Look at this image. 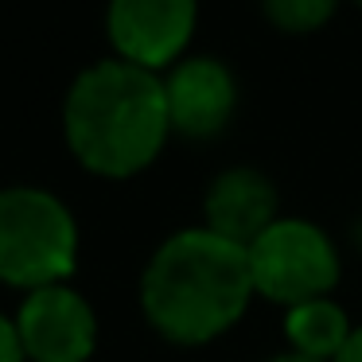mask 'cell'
<instances>
[{
    "label": "cell",
    "mask_w": 362,
    "mask_h": 362,
    "mask_svg": "<svg viewBox=\"0 0 362 362\" xmlns=\"http://www.w3.org/2000/svg\"><path fill=\"white\" fill-rule=\"evenodd\" d=\"M253 296L250 250L214 230H180L148 257L141 308L148 323L180 346L218 339L242 320Z\"/></svg>",
    "instance_id": "obj_1"
},
{
    "label": "cell",
    "mask_w": 362,
    "mask_h": 362,
    "mask_svg": "<svg viewBox=\"0 0 362 362\" xmlns=\"http://www.w3.org/2000/svg\"><path fill=\"white\" fill-rule=\"evenodd\" d=\"M168 121L164 82L125 59L94 63L71 82L63 102V136L86 172L129 180L160 156Z\"/></svg>",
    "instance_id": "obj_2"
},
{
    "label": "cell",
    "mask_w": 362,
    "mask_h": 362,
    "mask_svg": "<svg viewBox=\"0 0 362 362\" xmlns=\"http://www.w3.org/2000/svg\"><path fill=\"white\" fill-rule=\"evenodd\" d=\"M78 265V222L43 187H0V281L12 288L66 284Z\"/></svg>",
    "instance_id": "obj_3"
},
{
    "label": "cell",
    "mask_w": 362,
    "mask_h": 362,
    "mask_svg": "<svg viewBox=\"0 0 362 362\" xmlns=\"http://www.w3.org/2000/svg\"><path fill=\"white\" fill-rule=\"evenodd\" d=\"M253 292L284 308L320 300L339 281V253L320 226L304 218H276L250 245Z\"/></svg>",
    "instance_id": "obj_4"
},
{
    "label": "cell",
    "mask_w": 362,
    "mask_h": 362,
    "mask_svg": "<svg viewBox=\"0 0 362 362\" xmlns=\"http://www.w3.org/2000/svg\"><path fill=\"white\" fill-rule=\"evenodd\" d=\"M28 362H86L98 346V315L82 292L66 284L28 292L16 312Z\"/></svg>",
    "instance_id": "obj_5"
},
{
    "label": "cell",
    "mask_w": 362,
    "mask_h": 362,
    "mask_svg": "<svg viewBox=\"0 0 362 362\" xmlns=\"http://www.w3.org/2000/svg\"><path fill=\"white\" fill-rule=\"evenodd\" d=\"M199 0H110L105 32L117 59L144 71L168 66L195 35Z\"/></svg>",
    "instance_id": "obj_6"
},
{
    "label": "cell",
    "mask_w": 362,
    "mask_h": 362,
    "mask_svg": "<svg viewBox=\"0 0 362 362\" xmlns=\"http://www.w3.org/2000/svg\"><path fill=\"white\" fill-rule=\"evenodd\" d=\"M168 121L191 141H211L238 110V82L218 59H183L164 78Z\"/></svg>",
    "instance_id": "obj_7"
},
{
    "label": "cell",
    "mask_w": 362,
    "mask_h": 362,
    "mask_svg": "<svg viewBox=\"0 0 362 362\" xmlns=\"http://www.w3.org/2000/svg\"><path fill=\"white\" fill-rule=\"evenodd\" d=\"M203 214H206V230L250 250L276 222V191L253 168H230L211 183Z\"/></svg>",
    "instance_id": "obj_8"
},
{
    "label": "cell",
    "mask_w": 362,
    "mask_h": 362,
    "mask_svg": "<svg viewBox=\"0 0 362 362\" xmlns=\"http://www.w3.org/2000/svg\"><path fill=\"white\" fill-rule=\"evenodd\" d=\"M351 331L354 327L346 320V312L327 296L304 300V304L288 308V315H284V335H288L292 351L320 362H335L346 339H351Z\"/></svg>",
    "instance_id": "obj_9"
},
{
    "label": "cell",
    "mask_w": 362,
    "mask_h": 362,
    "mask_svg": "<svg viewBox=\"0 0 362 362\" xmlns=\"http://www.w3.org/2000/svg\"><path fill=\"white\" fill-rule=\"evenodd\" d=\"M265 16L273 20V28L281 32H315L335 16L339 0H261Z\"/></svg>",
    "instance_id": "obj_10"
},
{
    "label": "cell",
    "mask_w": 362,
    "mask_h": 362,
    "mask_svg": "<svg viewBox=\"0 0 362 362\" xmlns=\"http://www.w3.org/2000/svg\"><path fill=\"white\" fill-rule=\"evenodd\" d=\"M0 362H28L16 320H8V315H0Z\"/></svg>",
    "instance_id": "obj_11"
},
{
    "label": "cell",
    "mask_w": 362,
    "mask_h": 362,
    "mask_svg": "<svg viewBox=\"0 0 362 362\" xmlns=\"http://www.w3.org/2000/svg\"><path fill=\"white\" fill-rule=\"evenodd\" d=\"M335 362H362V327L351 331V339H346V346L339 351Z\"/></svg>",
    "instance_id": "obj_12"
},
{
    "label": "cell",
    "mask_w": 362,
    "mask_h": 362,
    "mask_svg": "<svg viewBox=\"0 0 362 362\" xmlns=\"http://www.w3.org/2000/svg\"><path fill=\"white\" fill-rule=\"evenodd\" d=\"M269 362H320V358H308V354L288 351V354H276V358H269Z\"/></svg>",
    "instance_id": "obj_13"
},
{
    "label": "cell",
    "mask_w": 362,
    "mask_h": 362,
    "mask_svg": "<svg viewBox=\"0 0 362 362\" xmlns=\"http://www.w3.org/2000/svg\"><path fill=\"white\" fill-rule=\"evenodd\" d=\"M354 245L362 250V214H358V222H354Z\"/></svg>",
    "instance_id": "obj_14"
},
{
    "label": "cell",
    "mask_w": 362,
    "mask_h": 362,
    "mask_svg": "<svg viewBox=\"0 0 362 362\" xmlns=\"http://www.w3.org/2000/svg\"><path fill=\"white\" fill-rule=\"evenodd\" d=\"M358 4H362V0H358Z\"/></svg>",
    "instance_id": "obj_15"
}]
</instances>
